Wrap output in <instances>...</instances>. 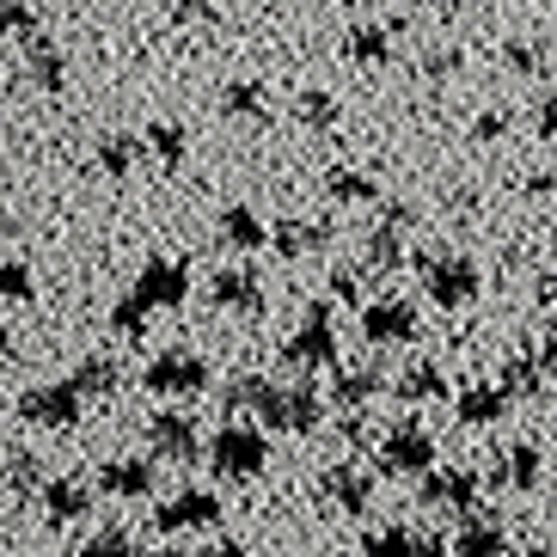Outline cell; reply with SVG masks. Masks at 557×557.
<instances>
[{
  "label": "cell",
  "mask_w": 557,
  "mask_h": 557,
  "mask_svg": "<svg viewBox=\"0 0 557 557\" xmlns=\"http://www.w3.org/2000/svg\"><path fill=\"white\" fill-rule=\"evenodd\" d=\"M214 466H221L227 478L263 472V442H258V435H246V429H221V435H214Z\"/></svg>",
  "instance_id": "obj_1"
},
{
  "label": "cell",
  "mask_w": 557,
  "mask_h": 557,
  "mask_svg": "<svg viewBox=\"0 0 557 557\" xmlns=\"http://www.w3.org/2000/svg\"><path fill=\"white\" fill-rule=\"evenodd\" d=\"M25 417L32 423H74L81 417V386H37V393H25Z\"/></svg>",
  "instance_id": "obj_2"
},
{
  "label": "cell",
  "mask_w": 557,
  "mask_h": 557,
  "mask_svg": "<svg viewBox=\"0 0 557 557\" xmlns=\"http://www.w3.org/2000/svg\"><path fill=\"white\" fill-rule=\"evenodd\" d=\"M148 435H153V447H160V454H172V459H184L190 447H197V423H190V417H178V410H160V417L148 423Z\"/></svg>",
  "instance_id": "obj_3"
},
{
  "label": "cell",
  "mask_w": 557,
  "mask_h": 557,
  "mask_svg": "<svg viewBox=\"0 0 557 557\" xmlns=\"http://www.w3.org/2000/svg\"><path fill=\"white\" fill-rule=\"evenodd\" d=\"M214 515H221V503H214L209 491H184L178 503H172V508L160 515V527H209Z\"/></svg>",
  "instance_id": "obj_4"
},
{
  "label": "cell",
  "mask_w": 557,
  "mask_h": 557,
  "mask_svg": "<svg viewBox=\"0 0 557 557\" xmlns=\"http://www.w3.org/2000/svg\"><path fill=\"white\" fill-rule=\"evenodd\" d=\"M263 410H270V423H276V429H312V423H319V405H312L307 393H270V405H263Z\"/></svg>",
  "instance_id": "obj_5"
},
{
  "label": "cell",
  "mask_w": 557,
  "mask_h": 557,
  "mask_svg": "<svg viewBox=\"0 0 557 557\" xmlns=\"http://www.w3.org/2000/svg\"><path fill=\"white\" fill-rule=\"evenodd\" d=\"M148 380L153 386H165V393H184V386H202V361H190V356H165V361H153L148 368Z\"/></svg>",
  "instance_id": "obj_6"
},
{
  "label": "cell",
  "mask_w": 557,
  "mask_h": 557,
  "mask_svg": "<svg viewBox=\"0 0 557 557\" xmlns=\"http://www.w3.org/2000/svg\"><path fill=\"white\" fill-rule=\"evenodd\" d=\"M417 466H429V442L423 435H405V442H386V472H417Z\"/></svg>",
  "instance_id": "obj_7"
},
{
  "label": "cell",
  "mask_w": 557,
  "mask_h": 557,
  "mask_svg": "<svg viewBox=\"0 0 557 557\" xmlns=\"http://www.w3.org/2000/svg\"><path fill=\"white\" fill-rule=\"evenodd\" d=\"M429 288H435L442 300H466L472 295V270L454 258V270H429Z\"/></svg>",
  "instance_id": "obj_8"
},
{
  "label": "cell",
  "mask_w": 557,
  "mask_h": 557,
  "mask_svg": "<svg viewBox=\"0 0 557 557\" xmlns=\"http://www.w3.org/2000/svg\"><path fill=\"white\" fill-rule=\"evenodd\" d=\"M214 300H227V307H239V312H258V282L251 276H221L214 282Z\"/></svg>",
  "instance_id": "obj_9"
},
{
  "label": "cell",
  "mask_w": 557,
  "mask_h": 557,
  "mask_svg": "<svg viewBox=\"0 0 557 557\" xmlns=\"http://www.w3.org/2000/svg\"><path fill=\"white\" fill-rule=\"evenodd\" d=\"M148 478H153V466H111L104 484H111L116 496H141V491H148Z\"/></svg>",
  "instance_id": "obj_10"
},
{
  "label": "cell",
  "mask_w": 557,
  "mask_h": 557,
  "mask_svg": "<svg viewBox=\"0 0 557 557\" xmlns=\"http://www.w3.org/2000/svg\"><path fill=\"white\" fill-rule=\"evenodd\" d=\"M368 331H374V337H410V307H374Z\"/></svg>",
  "instance_id": "obj_11"
},
{
  "label": "cell",
  "mask_w": 557,
  "mask_h": 557,
  "mask_svg": "<svg viewBox=\"0 0 557 557\" xmlns=\"http://www.w3.org/2000/svg\"><path fill=\"white\" fill-rule=\"evenodd\" d=\"M141 295H153V300H178V295H184V276H178V270H148Z\"/></svg>",
  "instance_id": "obj_12"
},
{
  "label": "cell",
  "mask_w": 557,
  "mask_h": 557,
  "mask_svg": "<svg viewBox=\"0 0 557 557\" xmlns=\"http://www.w3.org/2000/svg\"><path fill=\"white\" fill-rule=\"evenodd\" d=\"M81 508H86V496L74 491V484H50V515H55V521H74Z\"/></svg>",
  "instance_id": "obj_13"
},
{
  "label": "cell",
  "mask_w": 557,
  "mask_h": 557,
  "mask_svg": "<svg viewBox=\"0 0 557 557\" xmlns=\"http://www.w3.org/2000/svg\"><path fill=\"white\" fill-rule=\"evenodd\" d=\"M227 239L233 246H258V221H251V209H227Z\"/></svg>",
  "instance_id": "obj_14"
},
{
  "label": "cell",
  "mask_w": 557,
  "mask_h": 557,
  "mask_svg": "<svg viewBox=\"0 0 557 557\" xmlns=\"http://www.w3.org/2000/svg\"><path fill=\"white\" fill-rule=\"evenodd\" d=\"M466 417H472V423H491V417H503V393H466Z\"/></svg>",
  "instance_id": "obj_15"
},
{
  "label": "cell",
  "mask_w": 557,
  "mask_h": 557,
  "mask_svg": "<svg viewBox=\"0 0 557 557\" xmlns=\"http://www.w3.org/2000/svg\"><path fill=\"white\" fill-rule=\"evenodd\" d=\"M491 552H503V533H484V527H478V533L459 540V557H491Z\"/></svg>",
  "instance_id": "obj_16"
},
{
  "label": "cell",
  "mask_w": 557,
  "mask_h": 557,
  "mask_svg": "<svg viewBox=\"0 0 557 557\" xmlns=\"http://www.w3.org/2000/svg\"><path fill=\"white\" fill-rule=\"evenodd\" d=\"M325 349H331V337H325V325H312V331H307V337H295V344H288V356H295V361H300V356H325Z\"/></svg>",
  "instance_id": "obj_17"
},
{
  "label": "cell",
  "mask_w": 557,
  "mask_h": 557,
  "mask_svg": "<svg viewBox=\"0 0 557 557\" xmlns=\"http://www.w3.org/2000/svg\"><path fill=\"white\" fill-rule=\"evenodd\" d=\"M227 111H239V116L251 111V123H258V111H263V99H258V86H233V92H227Z\"/></svg>",
  "instance_id": "obj_18"
},
{
  "label": "cell",
  "mask_w": 557,
  "mask_h": 557,
  "mask_svg": "<svg viewBox=\"0 0 557 557\" xmlns=\"http://www.w3.org/2000/svg\"><path fill=\"white\" fill-rule=\"evenodd\" d=\"M25 25H32V13H25L18 0H0V37H7V32H25Z\"/></svg>",
  "instance_id": "obj_19"
},
{
  "label": "cell",
  "mask_w": 557,
  "mask_h": 557,
  "mask_svg": "<svg viewBox=\"0 0 557 557\" xmlns=\"http://www.w3.org/2000/svg\"><path fill=\"white\" fill-rule=\"evenodd\" d=\"M86 557H129V545H123V533H104V540L86 545Z\"/></svg>",
  "instance_id": "obj_20"
},
{
  "label": "cell",
  "mask_w": 557,
  "mask_h": 557,
  "mask_svg": "<svg viewBox=\"0 0 557 557\" xmlns=\"http://www.w3.org/2000/svg\"><path fill=\"white\" fill-rule=\"evenodd\" d=\"M99 386H111V361H92V368H81V393H99Z\"/></svg>",
  "instance_id": "obj_21"
},
{
  "label": "cell",
  "mask_w": 557,
  "mask_h": 557,
  "mask_svg": "<svg viewBox=\"0 0 557 557\" xmlns=\"http://www.w3.org/2000/svg\"><path fill=\"white\" fill-rule=\"evenodd\" d=\"M37 81H44V86H62V55H50V50L37 55Z\"/></svg>",
  "instance_id": "obj_22"
},
{
  "label": "cell",
  "mask_w": 557,
  "mask_h": 557,
  "mask_svg": "<svg viewBox=\"0 0 557 557\" xmlns=\"http://www.w3.org/2000/svg\"><path fill=\"white\" fill-rule=\"evenodd\" d=\"M25 288H32V282H25V270H18V263H7V270H0V295H25Z\"/></svg>",
  "instance_id": "obj_23"
},
{
  "label": "cell",
  "mask_w": 557,
  "mask_h": 557,
  "mask_svg": "<svg viewBox=\"0 0 557 557\" xmlns=\"http://www.w3.org/2000/svg\"><path fill=\"white\" fill-rule=\"evenodd\" d=\"M104 160H111V172H129V148H123V141H111V148H104Z\"/></svg>",
  "instance_id": "obj_24"
},
{
  "label": "cell",
  "mask_w": 557,
  "mask_h": 557,
  "mask_svg": "<svg viewBox=\"0 0 557 557\" xmlns=\"http://www.w3.org/2000/svg\"><path fill=\"white\" fill-rule=\"evenodd\" d=\"M214 557H246V552H239V545H221V552H214Z\"/></svg>",
  "instance_id": "obj_25"
},
{
  "label": "cell",
  "mask_w": 557,
  "mask_h": 557,
  "mask_svg": "<svg viewBox=\"0 0 557 557\" xmlns=\"http://www.w3.org/2000/svg\"><path fill=\"white\" fill-rule=\"evenodd\" d=\"M0 349H13V344H7V331H0Z\"/></svg>",
  "instance_id": "obj_26"
}]
</instances>
